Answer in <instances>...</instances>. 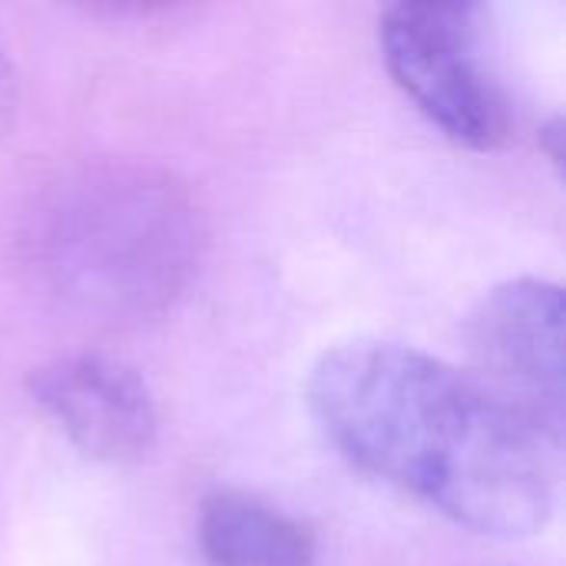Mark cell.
Here are the masks:
<instances>
[{"mask_svg":"<svg viewBox=\"0 0 566 566\" xmlns=\"http://www.w3.org/2000/svg\"><path fill=\"white\" fill-rule=\"evenodd\" d=\"M206 566H315V537L279 507L242 491H216L199 507Z\"/></svg>","mask_w":566,"mask_h":566,"instance_id":"obj_6","label":"cell"},{"mask_svg":"<svg viewBox=\"0 0 566 566\" xmlns=\"http://www.w3.org/2000/svg\"><path fill=\"white\" fill-rule=\"evenodd\" d=\"M30 401L90 461L136 464L159 434L149 385L106 355H66L30 371Z\"/></svg>","mask_w":566,"mask_h":566,"instance_id":"obj_5","label":"cell"},{"mask_svg":"<svg viewBox=\"0 0 566 566\" xmlns=\"http://www.w3.org/2000/svg\"><path fill=\"white\" fill-rule=\"evenodd\" d=\"M484 10L405 0L381 17V56L398 90L454 143L497 149L511 136V99L481 53Z\"/></svg>","mask_w":566,"mask_h":566,"instance_id":"obj_3","label":"cell"},{"mask_svg":"<svg viewBox=\"0 0 566 566\" xmlns=\"http://www.w3.org/2000/svg\"><path fill=\"white\" fill-rule=\"evenodd\" d=\"M541 146H547V156H551L554 166L564 163V123H560V116H554V119L541 129Z\"/></svg>","mask_w":566,"mask_h":566,"instance_id":"obj_8","label":"cell"},{"mask_svg":"<svg viewBox=\"0 0 566 566\" xmlns=\"http://www.w3.org/2000/svg\"><path fill=\"white\" fill-rule=\"evenodd\" d=\"M471 375L517 418L564 448V292L547 279H511L468 322Z\"/></svg>","mask_w":566,"mask_h":566,"instance_id":"obj_4","label":"cell"},{"mask_svg":"<svg viewBox=\"0 0 566 566\" xmlns=\"http://www.w3.org/2000/svg\"><path fill=\"white\" fill-rule=\"evenodd\" d=\"M325 441L361 474L488 534H537L557 501L560 451L468 368L358 338L328 348L305 385Z\"/></svg>","mask_w":566,"mask_h":566,"instance_id":"obj_1","label":"cell"},{"mask_svg":"<svg viewBox=\"0 0 566 566\" xmlns=\"http://www.w3.org/2000/svg\"><path fill=\"white\" fill-rule=\"evenodd\" d=\"M13 103H17V80H13V63L7 56V46L0 43V133L10 126L13 116Z\"/></svg>","mask_w":566,"mask_h":566,"instance_id":"obj_7","label":"cell"},{"mask_svg":"<svg viewBox=\"0 0 566 566\" xmlns=\"http://www.w3.org/2000/svg\"><path fill=\"white\" fill-rule=\"evenodd\" d=\"M202 216L166 169L90 159L60 172L20 235L33 285L93 325H136L166 312L199 269Z\"/></svg>","mask_w":566,"mask_h":566,"instance_id":"obj_2","label":"cell"}]
</instances>
